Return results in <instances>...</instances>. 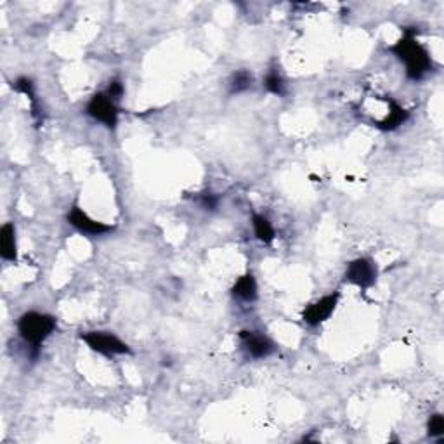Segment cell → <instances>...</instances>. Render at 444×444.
<instances>
[{"label": "cell", "mask_w": 444, "mask_h": 444, "mask_svg": "<svg viewBox=\"0 0 444 444\" xmlns=\"http://www.w3.org/2000/svg\"><path fill=\"white\" fill-rule=\"evenodd\" d=\"M389 52H392L407 68V76L413 82H420L426 78L434 68L431 52L419 42V30L415 26L403 28V35L394 45H390Z\"/></svg>", "instance_id": "cell-1"}, {"label": "cell", "mask_w": 444, "mask_h": 444, "mask_svg": "<svg viewBox=\"0 0 444 444\" xmlns=\"http://www.w3.org/2000/svg\"><path fill=\"white\" fill-rule=\"evenodd\" d=\"M57 327L54 316L44 315V312L28 311L18 321V333L23 342L32 351V359H35L40 352V346L52 335Z\"/></svg>", "instance_id": "cell-2"}, {"label": "cell", "mask_w": 444, "mask_h": 444, "mask_svg": "<svg viewBox=\"0 0 444 444\" xmlns=\"http://www.w3.org/2000/svg\"><path fill=\"white\" fill-rule=\"evenodd\" d=\"M80 339L89 346L90 351L98 352V354L106 356V358H113V356H125L132 354V349L118 339L115 333L110 332H86L80 335Z\"/></svg>", "instance_id": "cell-3"}, {"label": "cell", "mask_w": 444, "mask_h": 444, "mask_svg": "<svg viewBox=\"0 0 444 444\" xmlns=\"http://www.w3.org/2000/svg\"><path fill=\"white\" fill-rule=\"evenodd\" d=\"M86 113L90 118H94L95 122L103 124L108 129H117L118 125V117H120V110L118 105L110 98L106 93H98L90 98V101L87 103Z\"/></svg>", "instance_id": "cell-4"}, {"label": "cell", "mask_w": 444, "mask_h": 444, "mask_svg": "<svg viewBox=\"0 0 444 444\" xmlns=\"http://www.w3.org/2000/svg\"><path fill=\"white\" fill-rule=\"evenodd\" d=\"M378 269L377 264L368 257H358L347 264V269L344 273V281L352 283L363 290H368L377 283Z\"/></svg>", "instance_id": "cell-5"}, {"label": "cell", "mask_w": 444, "mask_h": 444, "mask_svg": "<svg viewBox=\"0 0 444 444\" xmlns=\"http://www.w3.org/2000/svg\"><path fill=\"white\" fill-rule=\"evenodd\" d=\"M66 221L71 228H75L76 231L87 236H103L115 229L111 224L93 219V217H90L87 212H83L82 206H78V205L71 206L70 212H68V216H66Z\"/></svg>", "instance_id": "cell-6"}, {"label": "cell", "mask_w": 444, "mask_h": 444, "mask_svg": "<svg viewBox=\"0 0 444 444\" xmlns=\"http://www.w3.org/2000/svg\"><path fill=\"white\" fill-rule=\"evenodd\" d=\"M240 340L245 352H247L252 359H266L276 352V344H274L269 337L264 335V333L260 332L241 330Z\"/></svg>", "instance_id": "cell-7"}, {"label": "cell", "mask_w": 444, "mask_h": 444, "mask_svg": "<svg viewBox=\"0 0 444 444\" xmlns=\"http://www.w3.org/2000/svg\"><path fill=\"white\" fill-rule=\"evenodd\" d=\"M339 300H340L339 292L321 297L320 300L312 302V304H309L308 308H305V311L302 312V320H304V323L309 325V327H320L321 323H325V321L335 312Z\"/></svg>", "instance_id": "cell-8"}, {"label": "cell", "mask_w": 444, "mask_h": 444, "mask_svg": "<svg viewBox=\"0 0 444 444\" xmlns=\"http://www.w3.org/2000/svg\"><path fill=\"white\" fill-rule=\"evenodd\" d=\"M387 105H389V115L385 118H382L380 122H373V127H377L382 132H390V130L399 129L401 125L407 124V120L409 118V111L407 108L396 103L394 99L387 98Z\"/></svg>", "instance_id": "cell-9"}, {"label": "cell", "mask_w": 444, "mask_h": 444, "mask_svg": "<svg viewBox=\"0 0 444 444\" xmlns=\"http://www.w3.org/2000/svg\"><path fill=\"white\" fill-rule=\"evenodd\" d=\"M0 257L7 262L18 260V245H16V228L11 222L0 228Z\"/></svg>", "instance_id": "cell-10"}, {"label": "cell", "mask_w": 444, "mask_h": 444, "mask_svg": "<svg viewBox=\"0 0 444 444\" xmlns=\"http://www.w3.org/2000/svg\"><path fill=\"white\" fill-rule=\"evenodd\" d=\"M13 89L30 99V103H32V117H33V120L37 122V125L44 124V115H42V110L38 108L35 83H33V80L28 78V76H19V78H16L13 82Z\"/></svg>", "instance_id": "cell-11"}, {"label": "cell", "mask_w": 444, "mask_h": 444, "mask_svg": "<svg viewBox=\"0 0 444 444\" xmlns=\"http://www.w3.org/2000/svg\"><path fill=\"white\" fill-rule=\"evenodd\" d=\"M233 297L238 298L241 302H255L259 298V286L255 281L254 274L247 273L236 279L233 286Z\"/></svg>", "instance_id": "cell-12"}, {"label": "cell", "mask_w": 444, "mask_h": 444, "mask_svg": "<svg viewBox=\"0 0 444 444\" xmlns=\"http://www.w3.org/2000/svg\"><path fill=\"white\" fill-rule=\"evenodd\" d=\"M252 226H254L255 236H257V240L262 241V243L269 245L273 243L274 238H276V231H274L273 224H271V221L267 219L266 216H262V214H254V216H252Z\"/></svg>", "instance_id": "cell-13"}, {"label": "cell", "mask_w": 444, "mask_h": 444, "mask_svg": "<svg viewBox=\"0 0 444 444\" xmlns=\"http://www.w3.org/2000/svg\"><path fill=\"white\" fill-rule=\"evenodd\" d=\"M264 89L269 94L278 95V98H283L286 94V83L283 75L279 74L278 66H271L267 70L266 76H264Z\"/></svg>", "instance_id": "cell-14"}, {"label": "cell", "mask_w": 444, "mask_h": 444, "mask_svg": "<svg viewBox=\"0 0 444 444\" xmlns=\"http://www.w3.org/2000/svg\"><path fill=\"white\" fill-rule=\"evenodd\" d=\"M252 83H254V76H252L250 71L248 70H236L235 74L229 76V80H228L229 94L236 95V94H241V93H247V90L252 87Z\"/></svg>", "instance_id": "cell-15"}, {"label": "cell", "mask_w": 444, "mask_h": 444, "mask_svg": "<svg viewBox=\"0 0 444 444\" xmlns=\"http://www.w3.org/2000/svg\"><path fill=\"white\" fill-rule=\"evenodd\" d=\"M427 434L431 438H441L444 434V416L441 413H434L427 420Z\"/></svg>", "instance_id": "cell-16"}, {"label": "cell", "mask_w": 444, "mask_h": 444, "mask_svg": "<svg viewBox=\"0 0 444 444\" xmlns=\"http://www.w3.org/2000/svg\"><path fill=\"white\" fill-rule=\"evenodd\" d=\"M198 204L201 205V209L209 210V212H216L217 206H219V197L214 193H210V191H206V193H201L200 198H198Z\"/></svg>", "instance_id": "cell-17"}, {"label": "cell", "mask_w": 444, "mask_h": 444, "mask_svg": "<svg viewBox=\"0 0 444 444\" xmlns=\"http://www.w3.org/2000/svg\"><path fill=\"white\" fill-rule=\"evenodd\" d=\"M124 93H125V87H124V83H122V80H118V78L111 80L108 89H106V94H108L115 103H118L122 98H124Z\"/></svg>", "instance_id": "cell-18"}]
</instances>
